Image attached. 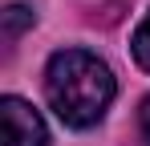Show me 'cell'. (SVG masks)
Listing matches in <instances>:
<instances>
[{
  "instance_id": "1",
  "label": "cell",
  "mask_w": 150,
  "mask_h": 146,
  "mask_svg": "<svg viewBox=\"0 0 150 146\" xmlns=\"http://www.w3.org/2000/svg\"><path fill=\"white\" fill-rule=\"evenodd\" d=\"M118 94L110 65L85 53V49H61L49 57L45 69V97H49L53 114L73 126V130H89L105 118L110 101Z\"/></svg>"
},
{
  "instance_id": "2",
  "label": "cell",
  "mask_w": 150,
  "mask_h": 146,
  "mask_svg": "<svg viewBox=\"0 0 150 146\" xmlns=\"http://www.w3.org/2000/svg\"><path fill=\"white\" fill-rule=\"evenodd\" d=\"M0 118H4V146H49V130L25 97H4Z\"/></svg>"
},
{
  "instance_id": "3",
  "label": "cell",
  "mask_w": 150,
  "mask_h": 146,
  "mask_svg": "<svg viewBox=\"0 0 150 146\" xmlns=\"http://www.w3.org/2000/svg\"><path fill=\"white\" fill-rule=\"evenodd\" d=\"M0 21H4V28H0V37H4V45H12L25 28H33V21H37V12L28 8V4H8L4 12H0Z\"/></svg>"
},
{
  "instance_id": "4",
  "label": "cell",
  "mask_w": 150,
  "mask_h": 146,
  "mask_svg": "<svg viewBox=\"0 0 150 146\" xmlns=\"http://www.w3.org/2000/svg\"><path fill=\"white\" fill-rule=\"evenodd\" d=\"M130 49H134V61H138L142 69H150V12H146V21L138 24V33H134Z\"/></svg>"
},
{
  "instance_id": "5",
  "label": "cell",
  "mask_w": 150,
  "mask_h": 146,
  "mask_svg": "<svg viewBox=\"0 0 150 146\" xmlns=\"http://www.w3.org/2000/svg\"><path fill=\"white\" fill-rule=\"evenodd\" d=\"M138 130H142V142L150 146V97L142 101V110H138Z\"/></svg>"
}]
</instances>
